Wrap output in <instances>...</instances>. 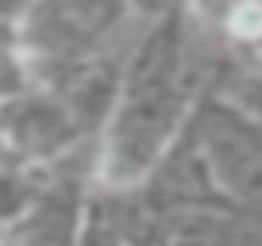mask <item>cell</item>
<instances>
[{
  "label": "cell",
  "instance_id": "1",
  "mask_svg": "<svg viewBox=\"0 0 262 246\" xmlns=\"http://www.w3.org/2000/svg\"><path fill=\"white\" fill-rule=\"evenodd\" d=\"M228 27H231V35H239V39H258L262 35V4L258 0H243V4L231 12Z\"/></svg>",
  "mask_w": 262,
  "mask_h": 246
}]
</instances>
